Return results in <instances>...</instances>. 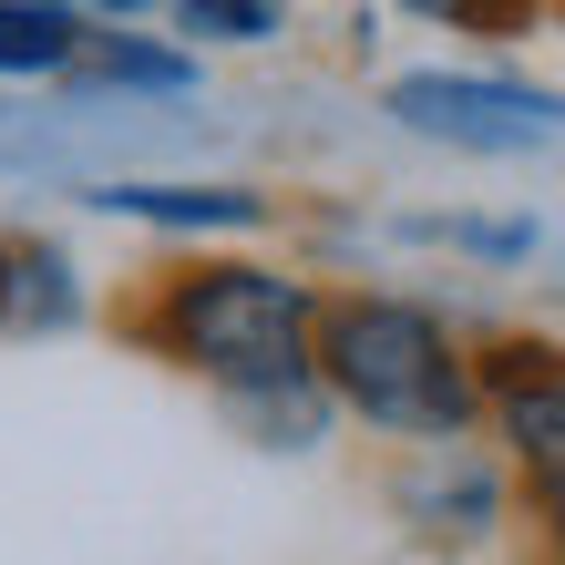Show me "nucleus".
<instances>
[{"label": "nucleus", "instance_id": "nucleus-1", "mask_svg": "<svg viewBox=\"0 0 565 565\" xmlns=\"http://www.w3.org/2000/svg\"><path fill=\"white\" fill-rule=\"evenodd\" d=\"M309 371L371 431H412V443H452L483 412V371L412 298H329L319 340H309Z\"/></svg>", "mask_w": 565, "mask_h": 565}, {"label": "nucleus", "instance_id": "nucleus-2", "mask_svg": "<svg viewBox=\"0 0 565 565\" xmlns=\"http://www.w3.org/2000/svg\"><path fill=\"white\" fill-rule=\"evenodd\" d=\"M154 340L185 360V371H206L216 391H237V402H288V391H309V340H319V298L278 278V268H185L175 288L154 298Z\"/></svg>", "mask_w": 565, "mask_h": 565}, {"label": "nucleus", "instance_id": "nucleus-3", "mask_svg": "<svg viewBox=\"0 0 565 565\" xmlns=\"http://www.w3.org/2000/svg\"><path fill=\"white\" fill-rule=\"evenodd\" d=\"M391 114L431 145H473V154H524V145H565V93L535 83H493V73H402Z\"/></svg>", "mask_w": 565, "mask_h": 565}, {"label": "nucleus", "instance_id": "nucleus-4", "mask_svg": "<svg viewBox=\"0 0 565 565\" xmlns=\"http://www.w3.org/2000/svg\"><path fill=\"white\" fill-rule=\"evenodd\" d=\"M483 391H493V412H504V443L524 462V483H535L555 545H565V350H535V340L493 350Z\"/></svg>", "mask_w": 565, "mask_h": 565}, {"label": "nucleus", "instance_id": "nucleus-5", "mask_svg": "<svg viewBox=\"0 0 565 565\" xmlns=\"http://www.w3.org/2000/svg\"><path fill=\"white\" fill-rule=\"evenodd\" d=\"M83 11H62V0H0V73L31 83V73H62V62H83Z\"/></svg>", "mask_w": 565, "mask_h": 565}, {"label": "nucleus", "instance_id": "nucleus-6", "mask_svg": "<svg viewBox=\"0 0 565 565\" xmlns=\"http://www.w3.org/2000/svg\"><path fill=\"white\" fill-rule=\"evenodd\" d=\"M114 216H154V226H257L268 195L247 185H104Z\"/></svg>", "mask_w": 565, "mask_h": 565}, {"label": "nucleus", "instance_id": "nucleus-7", "mask_svg": "<svg viewBox=\"0 0 565 565\" xmlns=\"http://www.w3.org/2000/svg\"><path fill=\"white\" fill-rule=\"evenodd\" d=\"M175 31H206V42H268L278 11H268V0H185Z\"/></svg>", "mask_w": 565, "mask_h": 565}, {"label": "nucleus", "instance_id": "nucleus-8", "mask_svg": "<svg viewBox=\"0 0 565 565\" xmlns=\"http://www.w3.org/2000/svg\"><path fill=\"white\" fill-rule=\"evenodd\" d=\"M83 52H93V73H104V83H164V93L185 83V62L175 52H145V42H83Z\"/></svg>", "mask_w": 565, "mask_h": 565}]
</instances>
